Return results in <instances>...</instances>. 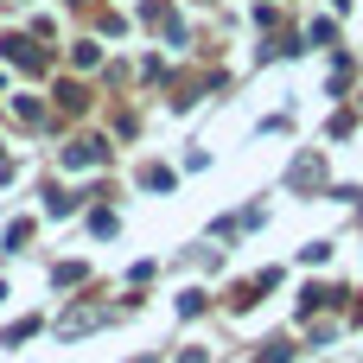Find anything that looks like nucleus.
Returning a JSON list of instances; mask_svg holds the SVG:
<instances>
[{
    "mask_svg": "<svg viewBox=\"0 0 363 363\" xmlns=\"http://www.w3.org/2000/svg\"><path fill=\"white\" fill-rule=\"evenodd\" d=\"M6 57H13L19 70H45V64H51V57H45V45H32V38H19V32L6 38Z\"/></svg>",
    "mask_w": 363,
    "mask_h": 363,
    "instance_id": "nucleus-1",
    "label": "nucleus"
},
{
    "mask_svg": "<svg viewBox=\"0 0 363 363\" xmlns=\"http://www.w3.org/2000/svg\"><path fill=\"white\" fill-rule=\"evenodd\" d=\"M64 166H102V140H77V147H64Z\"/></svg>",
    "mask_w": 363,
    "mask_h": 363,
    "instance_id": "nucleus-2",
    "label": "nucleus"
},
{
    "mask_svg": "<svg viewBox=\"0 0 363 363\" xmlns=\"http://www.w3.org/2000/svg\"><path fill=\"white\" fill-rule=\"evenodd\" d=\"M83 102H89V96H83V89H77V83H64V89H57V108H70V115H77V108H83Z\"/></svg>",
    "mask_w": 363,
    "mask_h": 363,
    "instance_id": "nucleus-3",
    "label": "nucleus"
}]
</instances>
